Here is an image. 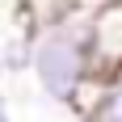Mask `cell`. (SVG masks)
I'll return each mask as SVG.
<instances>
[{
	"label": "cell",
	"instance_id": "obj_1",
	"mask_svg": "<svg viewBox=\"0 0 122 122\" xmlns=\"http://www.w3.org/2000/svg\"><path fill=\"white\" fill-rule=\"evenodd\" d=\"M88 17H93V4H76L72 0L63 21L42 25V30L30 34L34 84L55 105H72L76 88L93 76V67H88Z\"/></svg>",
	"mask_w": 122,
	"mask_h": 122
},
{
	"label": "cell",
	"instance_id": "obj_2",
	"mask_svg": "<svg viewBox=\"0 0 122 122\" xmlns=\"http://www.w3.org/2000/svg\"><path fill=\"white\" fill-rule=\"evenodd\" d=\"M88 67L101 80L122 72V4H93V17H88Z\"/></svg>",
	"mask_w": 122,
	"mask_h": 122
},
{
	"label": "cell",
	"instance_id": "obj_3",
	"mask_svg": "<svg viewBox=\"0 0 122 122\" xmlns=\"http://www.w3.org/2000/svg\"><path fill=\"white\" fill-rule=\"evenodd\" d=\"M84 122H122V72L105 80V93H101V105L88 114Z\"/></svg>",
	"mask_w": 122,
	"mask_h": 122
},
{
	"label": "cell",
	"instance_id": "obj_4",
	"mask_svg": "<svg viewBox=\"0 0 122 122\" xmlns=\"http://www.w3.org/2000/svg\"><path fill=\"white\" fill-rule=\"evenodd\" d=\"M0 67H4V76H9V72H30V30H21L17 38L4 42V51H0Z\"/></svg>",
	"mask_w": 122,
	"mask_h": 122
},
{
	"label": "cell",
	"instance_id": "obj_5",
	"mask_svg": "<svg viewBox=\"0 0 122 122\" xmlns=\"http://www.w3.org/2000/svg\"><path fill=\"white\" fill-rule=\"evenodd\" d=\"M0 122H13V114H9V97L0 93Z\"/></svg>",
	"mask_w": 122,
	"mask_h": 122
},
{
	"label": "cell",
	"instance_id": "obj_6",
	"mask_svg": "<svg viewBox=\"0 0 122 122\" xmlns=\"http://www.w3.org/2000/svg\"><path fill=\"white\" fill-rule=\"evenodd\" d=\"M0 80H4V67H0Z\"/></svg>",
	"mask_w": 122,
	"mask_h": 122
}]
</instances>
